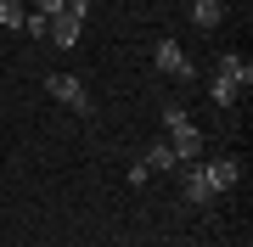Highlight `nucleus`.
Masks as SVG:
<instances>
[{"label":"nucleus","mask_w":253,"mask_h":247,"mask_svg":"<svg viewBox=\"0 0 253 247\" xmlns=\"http://www.w3.org/2000/svg\"><path fill=\"white\" fill-rule=\"evenodd\" d=\"M163 129H169V152H174V163H197V152H203V129L191 124L180 107H163Z\"/></svg>","instance_id":"1"},{"label":"nucleus","mask_w":253,"mask_h":247,"mask_svg":"<svg viewBox=\"0 0 253 247\" xmlns=\"http://www.w3.org/2000/svg\"><path fill=\"white\" fill-rule=\"evenodd\" d=\"M45 90L62 101V107H73L79 118H90V112H96V101H90V90H84V79H79V73H51V79H45Z\"/></svg>","instance_id":"2"},{"label":"nucleus","mask_w":253,"mask_h":247,"mask_svg":"<svg viewBox=\"0 0 253 247\" xmlns=\"http://www.w3.org/2000/svg\"><path fill=\"white\" fill-rule=\"evenodd\" d=\"M152 68H158V73H169V79H197V68L186 62L180 39H158V51H152Z\"/></svg>","instance_id":"3"},{"label":"nucleus","mask_w":253,"mask_h":247,"mask_svg":"<svg viewBox=\"0 0 253 247\" xmlns=\"http://www.w3.org/2000/svg\"><path fill=\"white\" fill-rule=\"evenodd\" d=\"M214 73H219V79H231L236 90H248V84H253V62H248L242 51H225V56H219V68H214Z\"/></svg>","instance_id":"4"},{"label":"nucleus","mask_w":253,"mask_h":247,"mask_svg":"<svg viewBox=\"0 0 253 247\" xmlns=\"http://www.w3.org/2000/svg\"><path fill=\"white\" fill-rule=\"evenodd\" d=\"M203 174H208V185H214V197H219V191H231V185H236L242 163H236V157H214V163H203Z\"/></svg>","instance_id":"5"},{"label":"nucleus","mask_w":253,"mask_h":247,"mask_svg":"<svg viewBox=\"0 0 253 247\" xmlns=\"http://www.w3.org/2000/svg\"><path fill=\"white\" fill-rule=\"evenodd\" d=\"M79 34H84V23H79V17H68V11H56V17H51V34H45V39L68 51V45H79Z\"/></svg>","instance_id":"6"},{"label":"nucleus","mask_w":253,"mask_h":247,"mask_svg":"<svg viewBox=\"0 0 253 247\" xmlns=\"http://www.w3.org/2000/svg\"><path fill=\"white\" fill-rule=\"evenodd\" d=\"M191 23H197V28H219V23H225V6H219V0H191Z\"/></svg>","instance_id":"7"},{"label":"nucleus","mask_w":253,"mask_h":247,"mask_svg":"<svg viewBox=\"0 0 253 247\" xmlns=\"http://www.w3.org/2000/svg\"><path fill=\"white\" fill-rule=\"evenodd\" d=\"M180 191H186V202H214V185H208V174H203V169H186Z\"/></svg>","instance_id":"8"},{"label":"nucleus","mask_w":253,"mask_h":247,"mask_svg":"<svg viewBox=\"0 0 253 247\" xmlns=\"http://www.w3.org/2000/svg\"><path fill=\"white\" fill-rule=\"evenodd\" d=\"M208 101H214V107H236V101H242V90H236L231 79L214 73V79H208Z\"/></svg>","instance_id":"9"},{"label":"nucleus","mask_w":253,"mask_h":247,"mask_svg":"<svg viewBox=\"0 0 253 247\" xmlns=\"http://www.w3.org/2000/svg\"><path fill=\"white\" fill-rule=\"evenodd\" d=\"M141 163L152 169V174H158V169H174V152H169V141H152V146H146V157H141Z\"/></svg>","instance_id":"10"},{"label":"nucleus","mask_w":253,"mask_h":247,"mask_svg":"<svg viewBox=\"0 0 253 247\" xmlns=\"http://www.w3.org/2000/svg\"><path fill=\"white\" fill-rule=\"evenodd\" d=\"M23 17L28 11L17 6V0H0V28H23Z\"/></svg>","instance_id":"11"},{"label":"nucleus","mask_w":253,"mask_h":247,"mask_svg":"<svg viewBox=\"0 0 253 247\" xmlns=\"http://www.w3.org/2000/svg\"><path fill=\"white\" fill-rule=\"evenodd\" d=\"M62 11H68V17H79V23H84V17H90V0H62Z\"/></svg>","instance_id":"12"},{"label":"nucleus","mask_w":253,"mask_h":247,"mask_svg":"<svg viewBox=\"0 0 253 247\" xmlns=\"http://www.w3.org/2000/svg\"><path fill=\"white\" fill-rule=\"evenodd\" d=\"M34 11H40V17H56V11H62V0H34Z\"/></svg>","instance_id":"13"},{"label":"nucleus","mask_w":253,"mask_h":247,"mask_svg":"<svg viewBox=\"0 0 253 247\" xmlns=\"http://www.w3.org/2000/svg\"><path fill=\"white\" fill-rule=\"evenodd\" d=\"M219 6H225V0H219Z\"/></svg>","instance_id":"14"}]
</instances>
